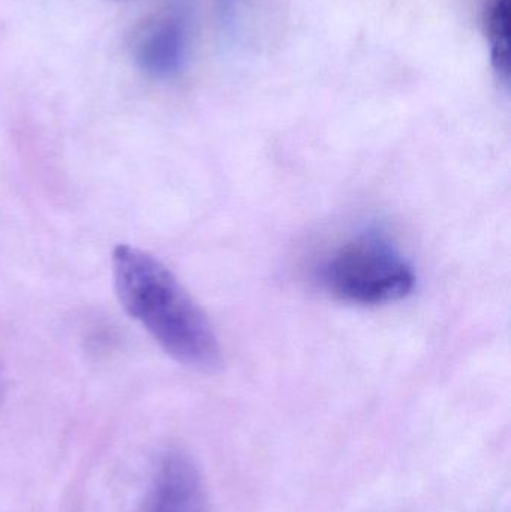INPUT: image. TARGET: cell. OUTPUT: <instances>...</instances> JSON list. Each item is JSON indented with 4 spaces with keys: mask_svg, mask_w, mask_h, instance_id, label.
Returning a JSON list of instances; mask_svg holds the SVG:
<instances>
[{
    "mask_svg": "<svg viewBox=\"0 0 511 512\" xmlns=\"http://www.w3.org/2000/svg\"><path fill=\"white\" fill-rule=\"evenodd\" d=\"M113 277L123 309L171 358L197 372L221 369L222 349L212 324L170 268L141 249L119 245Z\"/></svg>",
    "mask_w": 511,
    "mask_h": 512,
    "instance_id": "1",
    "label": "cell"
},
{
    "mask_svg": "<svg viewBox=\"0 0 511 512\" xmlns=\"http://www.w3.org/2000/svg\"><path fill=\"white\" fill-rule=\"evenodd\" d=\"M323 279L339 300L362 306L404 300L416 285L411 265L377 234L359 237L339 249L324 267Z\"/></svg>",
    "mask_w": 511,
    "mask_h": 512,
    "instance_id": "2",
    "label": "cell"
},
{
    "mask_svg": "<svg viewBox=\"0 0 511 512\" xmlns=\"http://www.w3.org/2000/svg\"><path fill=\"white\" fill-rule=\"evenodd\" d=\"M140 512H209L203 477L189 454L171 450L161 457Z\"/></svg>",
    "mask_w": 511,
    "mask_h": 512,
    "instance_id": "3",
    "label": "cell"
},
{
    "mask_svg": "<svg viewBox=\"0 0 511 512\" xmlns=\"http://www.w3.org/2000/svg\"><path fill=\"white\" fill-rule=\"evenodd\" d=\"M188 47L185 21L170 15L144 30L135 44V60L152 77L171 78L185 66Z\"/></svg>",
    "mask_w": 511,
    "mask_h": 512,
    "instance_id": "4",
    "label": "cell"
},
{
    "mask_svg": "<svg viewBox=\"0 0 511 512\" xmlns=\"http://www.w3.org/2000/svg\"><path fill=\"white\" fill-rule=\"evenodd\" d=\"M486 35L491 44V62L498 78L510 83L511 0H492L486 11Z\"/></svg>",
    "mask_w": 511,
    "mask_h": 512,
    "instance_id": "5",
    "label": "cell"
},
{
    "mask_svg": "<svg viewBox=\"0 0 511 512\" xmlns=\"http://www.w3.org/2000/svg\"><path fill=\"white\" fill-rule=\"evenodd\" d=\"M219 18L225 26H231L236 17L237 0H216Z\"/></svg>",
    "mask_w": 511,
    "mask_h": 512,
    "instance_id": "6",
    "label": "cell"
},
{
    "mask_svg": "<svg viewBox=\"0 0 511 512\" xmlns=\"http://www.w3.org/2000/svg\"><path fill=\"white\" fill-rule=\"evenodd\" d=\"M3 390H5V382H3L2 367H0V402L3 399Z\"/></svg>",
    "mask_w": 511,
    "mask_h": 512,
    "instance_id": "7",
    "label": "cell"
}]
</instances>
